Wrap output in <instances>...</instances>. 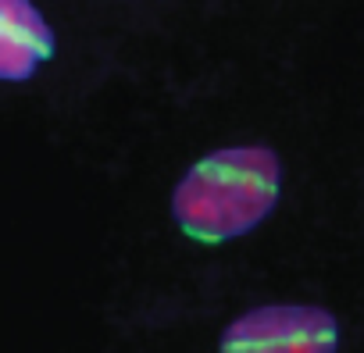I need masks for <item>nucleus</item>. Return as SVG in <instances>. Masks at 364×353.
Masks as SVG:
<instances>
[{"instance_id":"2","label":"nucleus","mask_w":364,"mask_h":353,"mask_svg":"<svg viewBox=\"0 0 364 353\" xmlns=\"http://www.w3.org/2000/svg\"><path fill=\"white\" fill-rule=\"evenodd\" d=\"M339 321L314 303H264L225 325L218 353H336Z\"/></svg>"},{"instance_id":"3","label":"nucleus","mask_w":364,"mask_h":353,"mask_svg":"<svg viewBox=\"0 0 364 353\" xmlns=\"http://www.w3.org/2000/svg\"><path fill=\"white\" fill-rule=\"evenodd\" d=\"M54 54V29L33 0H0V82H26Z\"/></svg>"},{"instance_id":"1","label":"nucleus","mask_w":364,"mask_h":353,"mask_svg":"<svg viewBox=\"0 0 364 353\" xmlns=\"http://www.w3.org/2000/svg\"><path fill=\"white\" fill-rule=\"evenodd\" d=\"M279 190L282 164L268 146H222L178 179L171 214L197 243H229L272 214Z\"/></svg>"}]
</instances>
